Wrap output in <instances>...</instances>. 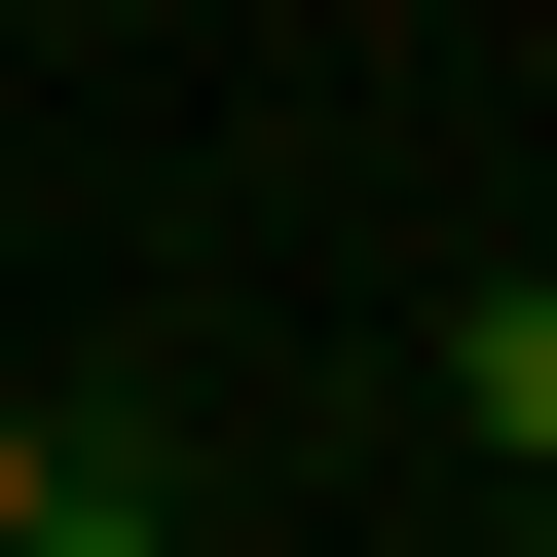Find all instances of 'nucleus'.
Here are the masks:
<instances>
[{
    "mask_svg": "<svg viewBox=\"0 0 557 557\" xmlns=\"http://www.w3.org/2000/svg\"><path fill=\"white\" fill-rule=\"evenodd\" d=\"M446 446H520V483H557V298H446Z\"/></svg>",
    "mask_w": 557,
    "mask_h": 557,
    "instance_id": "f257e3e1",
    "label": "nucleus"
},
{
    "mask_svg": "<svg viewBox=\"0 0 557 557\" xmlns=\"http://www.w3.org/2000/svg\"><path fill=\"white\" fill-rule=\"evenodd\" d=\"M38 520H75V446H38V409H0V557H38Z\"/></svg>",
    "mask_w": 557,
    "mask_h": 557,
    "instance_id": "f03ea898",
    "label": "nucleus"
},
{
    "mask_svg": "<svg viewBox=\"0 0 557 557\" xmlns=\"http://www.w3.org/2000/svg\"><path fill=\"white\" fill-rule=\"evenodd\" d=\"M520 520H557V483H520Z\"/></svg>",
    "mask_w": 557,
    "mask_h": 557,
    "instance_id": "20e7f679",
    "label": "nucleus"
},
{
    "mask_svg": "<svg viewBox=\"0 0 557 557\" xmlns=\"http://www.w3.org/2000/svg\"><path fill=\"white\" fill-rule=\"evenodd\" d=\"M38 557H186V520H149V483H75V520H38Z\"/></svg>",
    "mask_w": 557,
    "mask_h": 557,
    "instance_id": "7ed1b4c3",
    "label": "nucleus"
}]
</instances>
